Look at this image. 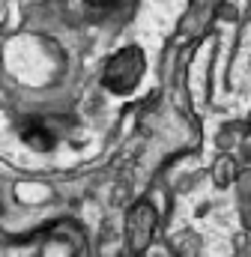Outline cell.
<instances>
[{"label":"cell","mask_w":251,"mask_h":257,"mask_svg":"<svg viewBox=\"0 0 251 257\" xmlns=\"http://www.w3.org/2000/svg\"><path fill=\"white\" fill-rule=\"evenodd\" d=\"M138 75H141V54H138L135 48H129V51L117 54V57L108 63L105 84H108L111 90H117V93H129V90L135 87Z\"/></svg>","instance_id":"1"}]
</instances>
